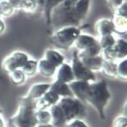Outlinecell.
<instances>
[{
  "label": "cell",
  "mask_w": 127,
  "mask_h": 127,
  "mask_svg": "<svg viewBox=\"0 0 127 127\" xmlns=\"http://www.w3.org/2000/svg\"><path fill=\"white\" fill-rule=\"evenodd\" d=\"M76 0H64L52 11L50 24L52 33L67 27L79 28L83 19L76 10Z\"/></svg>",
  "instance_id": "obj_1"
},
{
  "label": "cell",
  "mask_w": 127,
  "mask_h": 127,
  "mask_svg": "<svg viewBox=\"0 0 127 127\" xmlns=\"http://www.w3.org/2000/svg\"><path fill=\"white\" fill-rule=\"evenodd\" d=\"M111 98V94L108 89L106 81L91 83L89 90L86 96L85 101L88 102L95 109L100 119H105V108L107 106L108 101Z\"/></svg>",
  "instance_id": "obj_2"
},
{
  "label": "cell",
  "mask_w": 127,
  "mask_h": 127,
  "mask_svg": "<svg viewBox=\"0 0 127 127\" xmlns=\"http://www.w3.org/2000/svg\"><path fill=\"white\" fill-rule=\"evenodd\" d=\"M35 101L29 96L20 98L18 111L14 116L10 118V124L13 127H35L37 121L35 119Z\"/></svg>",
  "instance_id": "obj_3"
},
{
  "label": "cell",
  "mask_w": 127,
  "mask_h": 127,
  "mask_svg": "<svg viewBox=\"0 0 127 127\" xmlns=\"http://www.w3.org/2000/svg\"><path fill=\"white\" fill-rule=\"evenodd\" d=\"M58 105L62 109L67 122L75 119H83L87 117V111L81 100L75 97L60 98Z\"/></svg>",
  "instance_id": "obj_4"
},
{
  "label": "cell",
  "mask_w": 127,
  "mask_h": 127,
  "mask_svg": "<svg viewBox=\"0 0 127 127\" xmlns=\"http://www.w3.org/2000/svg\"><path fill=\"white\" fill-rule=\"evenodd\" d=\"M81 34V29L76 27H67L54 32L50 38V42L57 48L69 50L74 45L75 40Z\"/></svg>",
  "instance_id": "obj_5"
},
{
  "label": "cell",
  "mask_w": 127,
  "mask_h": 127,
  "mask_svg": "<svg viewBox=\"0 0 127 127\" xmlns=\"http://www.w3.org/2000/svg\"><path fill=\"white\" fill-rule=\"evenodd\" d=\"M71 70L73 72L74 79L76 81H85L89 83H95L96 76L95 72L90 71L83 65L78 57V52L75 51L72 54L71 60Z\"/></svg>",
  "instance_id": "obj_6"
},
{
  "label": "cell",
  "mask_w": 127,
  "mask_h": 127,
  "mask_svg": "<svg viewBox=\"0 0 127 127\" xmlns=\"http://www.w3.org/2000/svg\"><path fill=\"white\" fill-rule=\"evenodd\" d=\"M28 60H29V57L27 54L22 52L16 51L3 59L2 62V68L6 72L10 73L15 70L21 69Z\"/></svg>",
  "instance_id": "obj_7"
},
{
  "label": "cell",
  "mask_w": 127,
  "mask_h": 127,
  "mask_svg": "<svg viewBox=\"0 0 127 127\" xmlns=\"http://www.w3.org/2000/svg\"><path fill=\"white\" fill-rule=\"evenodd\" d=\"M91 83L85 81H76L74 80L70 83H69V86L70 88L72 94L74 97L78 99L81 101H85L86 96L89 90V86Z\"/></svg>",
  "instance_id": "obj_8"
},
{
  "label": "cell",
  "mask_w": 127,
  "mask_h": 127,
  "mask_svg": "<svg viewBox=\"0 0 127 127\" xmlns=\"http://www.w3.org/2000/svg\"><path fill=\"white\" fill-rule=\"evenodd\" d=\"M60 97L51 90H48L41 98L35 101V109L36 110H46L48 107L57 105L59 103Z\"/></svg>",
  "instance_id": "obj_9"
},
{
  "label": "cell",
  "mask_w": 127,
  "mask_h": 127,
  "mask_svg": "<svg viewBox=\"0 0 127 127\" xmlns=\"http://www.w3.org/2000/svg\"><path fill=\"white\" fill-rule=\"evenodd\" d=\"M50 113L52 116V125L54 127H65L68 124L62 109L59 105H55L50 108Z\"/></svg>",
  "instance_id": "obj_10"
},
{
  "label": "cell",
  "mask_w": 127,
  "mask_h": 127,
  "mask_svg": "<svg viewBox=\"0 0 127 127\" xmlns=\"http://www.w3.org/2000/svg\"><path fill=\"white\" fill-rule=\"evenodd\" d=\"M49 90L53 91L56 95H59L60 98H66V97H74L72 94L70 88L69 84L59 81H54L53 83L50 85Z\"/></svg>",
  "instance_id": "obj_11"
},
{
  "label": "cell",
  "mask_w": 127,
  "mask_h": 127,
  "mask_svg": "<svg viewBox=\"0 0 127 127\" xmlns=\"http://www.w3.org/2000/svg\"><path fill=\"white\" fill-rule=\"evenodd\" d=\"M57 81L62 82L64 83H70L74 81L73 72L71 70V66L69 64L64 63L61 66L59 67V70L57 72Z\"/></svg>",
  "instance_id": "obj_12"
},
{
  "label": "cell",
  "mask_w": 127,
  "mask_h": 127,
  "mask_svg": "<svg viewBox=\"0 0 127 127\" xmlns=\"http://www.w3.org/2000/svg\"><path fill=\"white\" fill-rule=\"evenodd\" d=\"M50 83H36L29 89L27 96L33 100H37L46 94L50 89Z\"/></svg>",
  "instance_id": "obj_13"
},
{
  "label": "cell",
  "mask_w": 127,
  "mask_h": 127,
  "mask_svg": "<svg viewBox=\"0 0 127 127\" xmlns=\"http://www.w3.org/2000/svg\"><path fill=\"white\" fill-rule=\"evenodd\" d=\"M83 65L92 72L100 71L103 64V59L100 55L92 58H79Z\"/></svg>",
  "instance_id": "obj_14"
},
{
  "label": "cell",
  "mask_w": 127,
  "mask_h": 127,
  "mask_svg": "<svg viewBox=\"0 0 127 127\" xmlns=\"http://www.w3.org/2000/svg\"><path fill=\"white\" fill-rule=\"evenodd\" d=\"M95 29L100 37L108 34H113L114 33V27H113V22L111 20L105 19V18L99 20L96 22Z\"/></svg>",
  "instance_id": "obj_15"
},
{
  "label": "cell",
  "mask_w": 127,
  "mask_h": 127,
  "mask_svg": "<svg viewBox=\"0 0 127 127\" xmlns=\"http://www.w3.org/2000/svg\"><path fill=\"white\" fill-rule=\"evenodd\" d=\"M98 43V40L93 36L89 34H79L76 40H75L74 45L79 51H83L86 48L95 45Z\"/></svg>",
  "instance_id": "obj_16"
},
{
  "label": "cell",
  "mask_w": 127,
  "mask_h": 127,
  "mask_svg": "<svg viewBox=\"0 0 127 127\" xmlns=\"http://www.w3.org/2000/svg\"><path fill=\"white\" fill-rule=\"evenodd\" d=\"M45 59L53 64L57 69L64 63V56L60 53L53 49H47L45 52Z\"/></svg>",
  "instance_id": "obj_17"
},
{
  "label": "cell",
  "mask_w": 127,
  "mask_h": 127,
  "mask_svg": "<svg viewBox=\"0 0 127 127\" xmlns=\"http://www.w3.org/2000/svg\"><path fill=\"white\" fill-rule=\"evenodd\" d=\"M38 70L40 74L44 77H51L57 71V68L45 59L39 61Z\"/></svg>",
  "instance_id": "obj_18"
},
{
  "label": "cell",
  "mask_w": 127,
  "mask_h": 127,
  "mask_svg": "<svg viewBox=\"0 0 127 127\" xmlns=\"http://www.w3.org/2000/svg\"><path fill=\"white\" fill-rule=\"evenodd\" d=\"M111 21L113 22V27H114V33H118L119 34H126L127 17L114 14L113 20H111Z\"/></svg>",
  "instance_id": "obj_19"
},
{
  "label": "cell",
  "mask_w": 127,
  "mask_h": 127,
  "mask_svg": "<svg viewBox=\"0 0 127 127\" xmlns=\"http://www.w3.org/2000/svg\"><path fill=\"white\" fill-rule=\"evenodd\" d=\"M117 64L110 61H104L100 69L101 73L107 78L114 79L117 77Z\"/></svg>",
  "instance_id": "obj_20"
},
{
  "label": "cell",
  "mask_w": 127,
  "mask_h": 127,
  "mask_svg": "<svg viewBox=\"0 0 127 127\" xmlns=\"http://www.w3.org/2000/svg\"><path fill=\"white\" fill-rule=\"evenodd\" d=\"M64 0H45L43 10H44V15L46 17V25L49 26L50 24V16L51 13L58 5H59Z\"/></svg>",
  "instance_id": "obj_21"
},
{
  "label": "cell",
  "mask_w": 127,
  "mask_h": 127,
  "mask_svg": "<svg viewBox=\"0 0 127 127\" xmlns=\"http://www.w3.org/2000/svg\"><path fill=\"white\" fill-rule=\"evenodd\" d=\"M101 53V48H100L99 41L97 44L93 45L89 47L86 48L83 51H81V53H78V57L79 58H92L99 56Z\"/></svg>",
  "instance_id": "obj_22"
},
{
  "label": "cell",
  "mask_w": 127,
  "mask_h": 127,
  "mask_svg": "<svg viewBox=\"0 0 127 127\" xmlns=\"http://www.w3.org/2000/svg\"><path fill=\"white\" fill-rule=\"evenodd\" d=\"M21 70L26 76H34L38 70V62L33 59H29L21 68Z\"/></svg>",
  "instance_id": "obj_23"
},
{
  "label": "cell",
  "mask_w": 127,
  "mask_h": 127,
  "mask_svg": "<svg viewBox=\"0 0 127 127\" xmlns=\"http://www.w3.org/2000/svg\"><path fill=\"white\" fill-rule=\"evenodd\" d=\"M115 51L117 54V59H125L127 55V42L124 39L116 40L114 45Z\"/></svg>",
  "instance_id": "obj_24"
},
{
  "label": "cell",
  "mask_w": 127,
  "mask_h": 127,
  "mask_svg": "<svg viewBox=\"0 0 127 127\" xmlns=\"http://www.w3.org/2000/svg\"><path fill=\"white\" fill-rule=\"evenodd\" d=\"M34 116L35 119L37 121V125L51 124L52 116L49 111H46V110H36Z\"/></svg>",
  "instance_id": "obj_25"
},
{
  "label": "cell",
  "mask_w": 127,
  "mask_h": 127,
  "mask_svg": "<svg viewBox=\"0 0 127 127\" xmlns=\"http://www.w3.org/2000/svg\"><path fill=\"white\" fill-rule=\"evenodd\" d=\"M9 75H10L11 82L13 83V84H15L16 86H21L26 81V76L22 71L21 69L13 70V71L10 72Z\"/></svg>",
  "instance_id": "obj_26"
},
{
  "label": "cell",
  "mask_w": 127,
  "mask_h": 127,
  "mask_svg": "<svg viewBox=\"0 0 127 127\" xmlns=\"http://www.w3.org/2000/svg\"><path fill=\"white\" fill-rule=\"evenodd\" d=\"M89 9V0H76V10L79 16L84 20Z\"/></svg>",
  "instance_id": "obj_27"
},
{
  "label": "cell",
  "mask_w": 127,
  "mask_h": 127,
  "mask_svg": "<svg viewBox=\"0 0 127 127\" xmlns=\"http://www.w3.org/2000/svg\"><path fill=\"white\" fill-rule=\"evenodd\" d=\"M37 8H38V5L34 0H22L19 9H21L24 12L33 13L36 11Z\"/></svg>",
  "instance_id": "obj_28"
},
{
  "label": "cell",
  "mask_w": 127,
  "mask_h": 127,
  "mask_svg": "<svg viewBox=\"0 0 127 127\" xmlns=\"http://www.w3.org/2000/svg\"><path fill=\"white\" fill-rule=\"evenodd\" d=\"M115 43H116V40H115L114 36L113 34H108L100 37V40L99 41V45H100L101 50H103L106 49V48L113 46L115 45Z\"/></svg>",
  "instance_id": "obj_29"
},
{
  "label": "cell",
  "mask_w": 127,
  "mask_h": 127,
  "mask_svg": "<svg viewBox=\"0 0 127 127\" xmlns=\"http://www.w3.org/2000/svg\"><path fill=\"white\" fill-rule=\"evenodd\" d=\"M15 9L11 6V4L7 0H2L0 1V16H10L14 13Z\"/></svg>",
  "instance_id": "obj_30"
},
{
  "label": "cell",
  "mask_w": 127,
  "mask_h": 127,
  "mask_svg": "<svg viewBox=\"0 0 127 127\" xmlns=\"http://www.w3.org/2000/svg\"><path fill=\"white\" fill-rule=\"evenodd\" d=\"M102 56L101 58L104 61H110V62H114V60L117 59V54L115 51L114 46L112 47H108L106 49L101 50Z\"/></svg>",
  "instance_id": "obj_31"
},
{
  "label": "cell",
  "mask_w": 127,
  "mask_h": 127,
  "mask_svg": "<svg viewBox=\"0 0 127 127\" xmlns=\"http://www.w3.org/2000/svg\"><path fill=\"white\" fill-rule=\"evenodd\" d=\"M117 77L122 80L127 79V61L126 59H123L119 64L117 65Z\"/></svg>",
  "instance_id": "obj_32"
},
{
  "label": "cell",
  "mask_w": 127,
  "mask_h": 127,
  "mask_svg": "<svg viewBox=\"0 0 127 127\" xmlns=\"http://www.w3.org/2000/svg\"><path fill=\"white\" fill-rule=\"evenodd\" d=\"M109 8L113 11L117 10L124 3H126V0H106Z\"/></svg>",
  "instance_id": "obj_33"
},
{
  "label": "cell",
  "mask_w": 127,
  "mask_h": 127,
  "mask_svg": "<svg viewBox=\"0 0 127 127\" xmlns=\"http://www.w3.org/2000/svg\"><path fill=\"white\" fill-rule=\"evenodd\" d=\"M65 127H90L83 120V119H75L69 122Z\"/></svg>",
  "instance_id": "obj_34"
},
{
  "label": "cell",
  "mask_w": 127,
  "mask_h": 127,
  "mask_svg": "<svg viewBox=\"0 0 127 127\" xmlns=\"http://www.w3.org/2000/svg\"><path fill=\"white\" fill-rule=\"evenodd\" d=\"M114 127H127V119L126 116L118 117L114 121Z\"/></svg>",
  "instance_id": "obj_35"
},
{
  "label": "cell",
  "mask_w": 127,
  "mask_h": 127,
  "mask_svg": "<svg viewBox=\"0 0 127 127\" xmlns=\"http://www.w3.org/2000/svg\"><path fill=\"white\" fill-rule=\"evenodd\" d=\"M114 14L119 15V16H125V17H127V3H124L117 10L114 11Z\"/></svg>",
  "instance_id": "obj_36"
},
{
  "label": "cell",
  "mask_w": 127,
  "mask_h": 127,
  "mask_svg": "<svg viewBox=\"0 0 127 127\" xmlns=\"http://www.w3.org/2000/svg\"><path fill=\"white\" fill-rule=\"evenodd\" d=\"M14 9H19L22 0H7Z\"/></svg>",
  "instance_id": "obj_37"
},
{
  "label": "cell",
  "mask_w": 127,
  "mask_h": 127,
  "mask_svg": "<svg viewBox=\"0 0 127 127\" xmlns=\"http://www.w3.org/2000/svg\"><path fill=\"white\" fill-rule=\"evenodd\" d=\"M4 29H5L4 23H3V22L2 21L1 19H0V34L3 33V31H4Z\"/></svg>",
  "instance_id": "obj_38"
},
{
  "label": "cell",
  "mask_w": 127,
  "mask_h": 127,
  "mask_svg": "<svg viewBox=\"0 0 127 127\" xmlns=\"http://www.w3.org/2000/svg\"><path fill=\"white\" fill-rule=\"evenodd\" d=\"M35 2H36L37 5H40V6H43L44 5V3H45V0H34Z\"/></svg>",
  "instance_id": "obj_39"
},
{
  "label": "cell",
  "mask_w": 127,
  "mask_h": 127,
  "mask_svg": "<svg viewBox=\"0 0 127 127\" xmlns=\"http://www.w3.org/2000/svg\"><path fill=\"white\" fill-rule=\"evenodd\" d=\"M35 127H54L52 124H46V125H37Z\"/></svg>",
  "instance_id": "obj_40"
},
{
  "label": "cell",
  "mask_w": 127,
  "mask_h": 127,
  "mask_svg": "<svg viewBox=\"0 0 127 127\" xmlns=\"http://www.w3.org/2000/svg\"><path fill=\"white\" fill-rule=\"evenodd\" d=\"M0 127H5L4 126V123H3V119L0 118Z\"/></svg>",
  "instance_id": "obj_41"
},
{
  "label": "cell",
  "mask_w": 127,
  "mask_h": 127,
  "mask_svg": "<svg viewBox=\"0 0 127 127\" xmlns=\"http://www.w3.org/2000/svg\"><path fill=\"white\" fill-rule=\"evenodd\" d=\"M0 113H2V110L1 109H0Z\"/></svg>",
  "instance_id": "obj_42"
}]
</instances>
